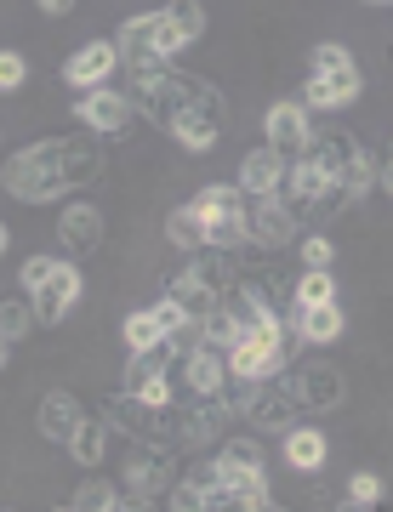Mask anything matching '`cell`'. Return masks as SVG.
<instances>
[{
	"mask_svg": "<svg viewBox=\"0 0 393 512\" xmlns=\"http://www.w3.org/2000/svg\"><path fill=\"white\" fill-rule=\"evenodd\" d=\"M131 103L143 120H154L160 131H171L183 114H211V120H223V97L211 86L206 74H188V69H160V74H143V80H131Z\"/></svg>",
	"mask_w": 393,
	"mask_h": 512,
	"instance_id": "cell-1",
	"label": "cell"
},
{
	"mask_svg": "<svg viewBox=\"0 0 393 512\" xmlns=\"http://www.w3.org/2000/svg\"><path fill=\"white\" fill-rule=\"evenodd\" d=\"M0 183L18 205H46V200H63L75 177H69V154H63V137H40V143L18 148L6 171H0Z\"/></svg>",
	"mask_w": 393,
	"mask_h": 512,
	"instance_id": "cell-2",
	"label": "cell"
},
{
	"mask_svg": "<svg viewBox=\"0 0 393 512\" xmlns=\"http://www.w3.org/2000/svg\"><path fill=\"white\" fill-rule=\"evenodd\" d=\"M114 46H120V57H126L131 80H143V74L171 69V57H177V52L188 46V35L166 18V12H137V18L120 23Z\"/></svg>",
	"mask_w": 393,
	"mask_h": 512,
	"instance_id": "cell-3",
	"label": "cell"
},
{
	"mask_svg": "<svg viewBox=\"0 0 393 512\" xmlns=\"http://www.w3.org/2000/svg\"><path fill=\"white\" fill-rule=\"evenodd\" d=\"M18 285L35 296L40 325H63L69 308L80 302V291H86L75 256H29V262H23V274H18Z\"/></svg>",
	"mask_w": 393,
	"mask_h": 512,
	"instance_id": "cell-4",
	"label": "cell"
},
{
	"mask_svg": "<svg viewBox=\"0 0 393 512\" xmlns=\"http://www.w3.org/2000/svg\"><path fill=\"white\" fill-rule=\"evenodd\" d=\"M217 461H223V478L234 490V507L240 512H268L274 507V490H268V461H262L257 439H228L217 444Z\"/></svg>",
	"mask_w": 393,
	"mask_h": 512,
	"instance_id": "cell-5",
	"label": "cell"
},
{
	"mask_svg": "<svg viewBox=\"0 0 393 512\" xmlns=\"http://www.w3.org/2000/svg\"><path fill=\"white\" fill-rule=\"evenodd\" d=\"M245 421H251V433H291L302 416V399H297V387L285 382V376H274V382H251L240 393V404H234Z\"/></svg>",
	"mask_w": 393,
	"mask_h": 512,
	"instance_id": "cell-6",
	"label": "cell"
},
{
	"mask_svg": "<svg viewBox=\"0 0 393 512\" xmlns=\"http://www.w3.org/2000/svg\"><path fill=\"white\" fill-rule=\"evenodd\" d=\"M120 490H126V507H149V495L171 490V444L166 439H131Z\"/></svg>",
	"mask_w": 393,
	"mask_h": 512,
	"instance_id": "cell-7",
	"label": "cell"
},
{
	"mask_svg": "<svg viewBox=\"0 0 393 512\" xmlns=\"http://www.w3.org/2000/svg\"><path fill=\"white\" fill-rule=\"evenodd\" d=\"M297 239H302V222L291 217V205H285L280 194H251V245H257L262 256L291 251Z\"/></svg>",
	"mask_w": 393,
	"mask_h": 512,
	"instance_id": "cell-8",
	"label": "cell"
},
{
	"mask_svg": "<svg viewBox=\"0 0 393 512\" xmlns=\"http://www.w3.org/2000/svg\"><path fill=\"white\" fill-rule=\"evenodd\" d=\"M223 427H228L223 393H194V399L177 410V444H188V450H211V444H223Z\"/></svg>",
	"mask_w": 393,
	"mask_h": 512,
	"instance_id": "cell-9",
	"label": "cell"
},
{
	"mask_svg": "<svg viewBox=\"0 0 393 512\" xmlns=\"http://www.w3.org/2000/svg\"><path fill=\"white\" fill-rule=\"evenodd\" d=\"M285 382L297 387V399L302 410H319V416H331V410H342V399H348V382H342V370L337 365H297V370H285Z\"/></svg>",
	"mask_w": 393,
	"mask_h": 512,
	"instance_id": "cell-10",
	"label": "cell"
},
{
	"mask_svg": "<svg viewBox=\"0 0 393 512\" xmlns=\"http://www.w3.org/2000/svg\"><path fill=\"white\" fill-rule=\"evenodd\" d=\"M131 114H137L131 92H109V86H97V92H80L75 97V120L86 131H97V137H120V131L131 126Z\"/></svg>",
	"mask_w": 393,
	"mask_h": 512,
	"instance_id": "cell-11",
	"label": "cell"
},
{
	"mask_svg": "<svg viewBox=\"0 0 393 512\" xmlns=\"http://www.w3.org/2000/svg\"><path fill=\"white\" fill-rule=\"evenodd\" d=\"M126 57H120V46L114 40H80L75 52H69V63H63V80L75 86V92H97V86H109V74L120 69Z\"/></svg>",
	"mask_w": 393,
	"mask_h": 512,
	"instance_id": "cell-12",
	"label": "cell"
},
{
	"mask_svg": "<svg viewBox=\"0 0 393 512\" xmlns=\"http://www.w3.org/2000/svg\"><path fill=\"white\" fill-rule=\"evenodd\" d=\"M228 353H234V348L211 342V336H206L194 353H183V387H188V393H228V387H234Z\"/></svg>",
	"mask_w": 393,
	"mask_h": 512,
	"instance_id": "cell-13",
	"label": "cell"
},
{
	"mask_svg": "<svg viewBox=\"0 0 393 512\" xmlns=\"http://www.w3.org/2000/svg\"><path fill=\"white\" fill-rule=\"evenodd\" d=\"M262 131H268V143L274 148H285L291 160H297L302 148H308V137H314V109L308 103H274V109L262 114Z\"/></svg>",
	"mask_w": 393,
	"mask_h": 512,
	"instance_id": "cell-14",
	"label": "cell"
},
{
	"mask_svg": "<svg viewBox=\"0 0 393 512\" xmlns=\"http://www.w3.org/2000/svg\"><path fill=\"white\" fill-rule=\"evenodd\" d=\"M57 239H63V251L69 256H92L103 245V211L92 200H75L63 205V217H57Z\"/></svg>",
	"mask_w": 393,
	"mask_h": 512,
	"instance_id": "cell-15",
	"label": "cell"
},
{
	"mask_svg": "<svg viewBox=\"0 0 393 512\" xmlns=\"http://www.w3.org/2000/svg\"><path fill=\"white\" fill-rule=\"evenodd\" d=\"M354 148H359L354 131H314V137H308V148H302L297 160H302V165H314L319 177L342 183V165L354 160Z\"/></svg>",
	"mask_w": 393,
	"mask_h": 512,
	"instance_id": "cell-16",
	"label": "cell"
},
{
	"mask_svg": "<svg viewBox=\"0 0 393 512\" xmlns=\"http://www.w3.org/2000/svg\"><path fill=\"white\" fill-rule=\"evenodd\" d=\"M285 171H291V154L274 148V143H262V148H251V154L240 160V188L245 194H280Z\"/></svg>",
	"mask_w": 393,
	"mask_h": 512,
	"instance_id": "cell-17",
	"label": "cell"
},
{
	"mask_svg": "<svg viewBox=\"0 0 393 512\" xmlns=\"http://www.w3.org/2000/svg\"><path fill=\"white\" fill-rule=\"evenodd\" d=\"M80 421H86V410H80V399H75V393H63V387L46 393L40 410H35V427H40V439H46V444H69L80 433Z\"/></svg>",
	"mask_w": 393,
	"mask_h": 512,
	"instance_id": "cell-18",
	"label": "cell"
},
{
	"mask_svg": "<svg viewBox=\"0 0 393 512\" xmlns=\"http://www.w3.org/2000/svg\"><path fill=\"white\" fill-rule=\"evenodd\" d=\"M166 296H171V302H177V308L188 313V319H200V325H206L211 313H217V302H223V296L211 291L206 279H200L194 268H188V262L177 268V274H166Z\"/></svg>",
	"mask_w": 393,
	"mask_h": 512,
	"instance_id": "cell-19",
	"label": "cell"
},
{
	"mask_svg": "<svg viewBox=\"0 0 393 512\" xmlns=\"http://www.w3.org/2000/svg\"><path fill=\"white\" fill-rule=\"evenodd\" d=\"M188 268H194V274L206 279L211 291L223 296L228 285H240V251H223V245H200V251H188Z\"/></svg>",
	"mask_w": 393,
	"mask_h": 512,
	"instance_id": "cell-20",
	"label": "cell"
},
{
	"mask_svg": "<svg viewBox=\"0 0 393 512\" xmlns=\"http://www.w3.org/2000/svg\"><path fill=\"white\" fill-rule=\"evenodd\" d=\"M308 63H314V74H319V80H331V86H348V92H359V86H365V80H359L354 52H348V46H337V40H319Z\"/></svg>",
	"mask_w": 393,
	"mask_h": 512,
	"instance_id": "cell-21",
	"label": "cell"
},
{
	"mask_svg": "<svg viewBox=\"0 0 393 512\" xmlns=\"http://www.w3.org/2000/svg\"><path fill=\"white\" fill-rule=\"evenodd\" d=\"M285 461H291V473H319L325 461H331V444H325V433L319 427H291L285 433Z\"/></svg>",
	"mask_w": 393,
	"mask_h": 512,
	"instance_id": "cell-22",
	"label": "cell"
},
{
	"mask_svg": "<svg viewBox=\"0 0 393 512\" xmlns=\"http://www.w3.org/2000/svg\"><path fill=\"white\" fill-rule=\"evenodd\" d=\"M291 319H297V336L308 348H325V342H337L342 330H348L337 302H325V308H291Z\"/></svg>",
	"mask_w": 393,
	"mask_h": 512,
	"instance_id": "cell-23",
	"label": "cell"
},
{
	"mask_svg": "<svg viewBox=\"0 0 393 512\" xmlns=\"http://www.w3.org/2000/svg\"><path fill=\"white\" fill-rule=\"evenodd\" d=\"M166 239L177 245V251H200V245H211V222L194 211V200L171 205V211H166Z\"/></svg>",
	"mask_w": 393,
	"mask_h": 512,
	"instance_id": "cell-24",
	"label": "cell"
},
{
	"mask_svg": "<svg viewBox=\"0 0 393 512\" xmlns=\"http://www.w3.org/2000/svg\"><path fill=\"white\" fill-rule=\"evenodd\" d=\"M371 188H382V165H376L371 143H359L354 160L342 165V194H348V205H354V200H365Z\"/></svg>",
	"mask_w": 393,
	"mask_h": 512,
	"instance_id": "cell-25",
	"label": "cell"
},
{
	"mask_svg": "<svg viewBox=\"0 0 393 512\" xmlns=\"http://www.w3.org/2000/svg\"><path fill=\"white\" fill-rule=\"evenodd\" d=\"M109 433H114V427L103 416H86V421H80V433L69 439V456H75L80 467H92V473H97V467H103V456H109Z\"/></svg>",
	"mask_w": 393,
	"mask_h": 512,
	"instance_id": "cell-26",
	"label": "cell"
},
{
	"mask_svg": "<svg viewBox=\"0 0 393 512\" xmlns=\"http://www.w3.org/2000/svg\"><path fill=\"white\" fill-rule=\"evenodd\" d=\"M217 131H223V120H211V114H183L166 137L183 148V154H211V148H217Z\"/></svg>",
	"mask_w": 393,
	"mask_h": 512,
	"instance_id": "cell-27",
	"label": "cell"
},
{
	"mask_svg": "<svg viewBox=\"0 0 393 512\" xmlns=\"http://www.w3.org/2000/svg\"><path fill=\"white\" fill-rule=\"evenodd\" d=\"M63 154H69V177H75V188H86V183L103 177V148H97V131H86V137H63Z\"/></svg>",
	"mask_w": 393,
	"mask_h": 512,
	"instance_id": "cell-28",
	"label": "cell"
},
{
	"mask_svg": "<svg viewBox=\"0 0 393 512\" xmlns=\"http://www.w3.org/2000/svg\"><path fill=\"white\" fill-rule=\"evenodd\" d=\"M120 336H126V348H131V353L166 348V325H160V313H154V308H137V313H126V325H120Z\"/></svg>",
	"mask_w": 393,
	"mask_h": 512,
	"instance_id": "cell-29",
	"label": "cell"
},
{
	"mask_svg": "<svg viewBox=\"0 0 393 512\" xmlns=\"http://www.w3.org/2000/svg\"><path fill=\"white\" fill-rule=\"evenodd\" d=\"M325 302H337V274L331 268H302L297 291H291V308H325Z\"/></svg>",
	"mask_w": 393,
	"mask_h": 512,
	"instance_id": "cell-30",
	"label": "cell"
},
{
	"mask_svg": "<svg viewBox=\"0 0 393 512\" xmlns=\"http://www.w3.org/2000/svg\"><path fill=\"white\" fill-rule=\"evenodd\" d=\"M29 325H40L35 296H29V291H23V296H12V302H0V348H12V342H23V336H29Z\"/></svg>",
	"mask_w": 393,
	"mask_h": 512,
	"instance_id": "cell-31",
	"label": "cell"
},
{
	"mask_svg": "<svg viewBox=\"0 0 393 512\" xmlns=\"http://www.w3.org/2000/svg\"><path fill=\"white\" fill-rule=\"evenodd\" d=\"M69 507H75V512H120V507H126V490L109 484V478H86V484L69 495Z\"/></svg>",
	"mask_w": 393,
	"mask_h": 512,
	"instance_id": "cell-32",
	"label": "cell"
},
{
	"mask_svg": "<svg viewBox=\"0 0 393 512\" xmlns=\"http://www.w3.org/2000/svg\"><path fill=\"white\" fill-rule=\"evenodd\" d=\"M302 103L314 114H342V109H354L359 92H348V86H331V80H319V74H308V86H302Z\"/></svg>",
	"mask_w": 393,
	"mask_h": 512,
	"instance_id": "cell-33",
	"label": "cell"
},
{
	"mask_svg": "<svg viewBox=\"0 0 393 512\" xmlns=\"http://www.w3.org/2000/svg\"><path fill=\"white\" fill-rule=\"evenodd\" d=\"M166 18L188 35V46H194V40L206 35V6H200V0H171V6H166Z\"/></svg>",
	"mask_w": 393,
	"mask_h": 512,
	"instance_id": "cell-34",
	"label": "cell"
},
{
	"mask_svg": "<svg viewBox=\"0 0 393 512\" xmlns=\"http://www.w3.org/2000/svg\"><path fill=\"white\" fill-rule=\"evenodd\" d=\"M166 507H171V512H206V490H200V484L183 473V478L166 490Z\"/></svg>",
	"mask_w": 393,
	"mask_h": 512,
	"instance_id": "cell-35",
	"label": "cell"
},
{
	"mask_svg": "<svg viewBox=\"0 0 393 512\" xmlns=\"http://www.w3.org/2000/svg\"><path fill=\"white\" fill-rule=\"evenodd\" d=\"M376 501H382V478H376V473H354V478H348V501H342L348 512L376 507Z\"/></svg>",
	"mask_w": 393,
	"mask_h": 512,
	"instance_id": "cell-36",
	"label": "cell"
},
{
	"mask_svg": "<svg viewBox=\"0 0 393 512\" xmlns=\"http://www.w3.org/2000/svg\"><path fill=\"white\" fill-rule=\"evenodd\" d=\"M297 245H302V268H331V262H337V245L325 234H302Z\"/></svg>",
	"mask_w": 393,
	"mask_h": 512,
	"instance_id": "cell-37",
	"label": "cell"
},
{
	"mask_svg": "<svg viewBox=\"0 0 393 512\" xmlns=\"http://www.w3.org/2000/svg\"><path fill=\"white\" fill-rule=\"evenodd\" d=\"M23 80H29L23 52H0V92H23Z\"/></svg>",
	"mask_w": 393,
	"mask_h": 512,
	"instance_id": "cell-38",
	"label": "cell"
},
{
	"mask_svg": "<svg viewBox=\"0 0 393 512\" xmlns=\"http://www.w3.org/2000/svg\"><path fill=\"white\" fill-rule=\"evenodd\" d=\"M35 6L46 18H69V12H75V0H35Z\"/></svg>",
	"mask_w": 393,
	"mask_h": 512,
	"instance_id": "cell-39",
	"label": "cell"
},
{
	"mask_svg": "<svg viewBox=\"0 0 393 512\" xmlns=\"http://www.w3.org/2000/svg\"><path fill=\"white\" fill-rule=\"evenodd\" d=\"M382 188H388V200H393V154H388V165H382Z\"/></svg>",
	"mask_w": 393,
	"mask_h": 512,
	"instance_id": "cell-40",
	"label": "cell"
},
{
	"mask_svg": "<svg viewBox=\"0 0 393 512\" xmlns=\"http://www.w3.org/2000/svg\"><path fill=\"white\" fill-rule=\"evenodd\" d=\"M365 6H393V0H365Z\"/></svg>",
	"mask_w": 393,
	"mask_h": 512,
	"instance_id": "cell-41",
	"label": "cell"
}]
</instances>
